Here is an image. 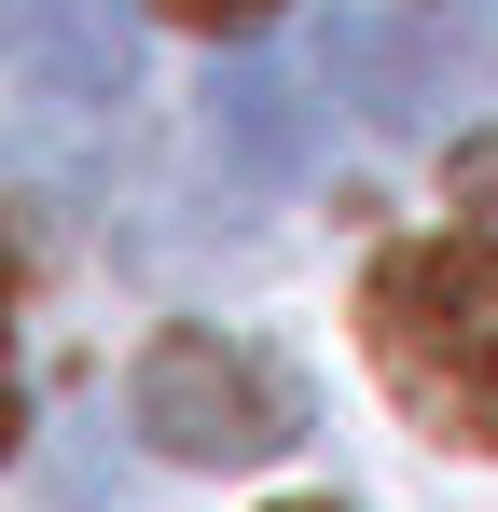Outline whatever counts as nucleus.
<instances>
[{"mask_svg":"<svg viewBox=\"0 0 498 512\" xmlns=\"http://www.w3.org/2000/svg\"><path fill=\"white\" fill-rule=\"evenodd\" d=\"M360 346L443 443L498 457V236H415L360 277Z\"/></svg>","mask_w":498,"mask_h":512,"instance_id":"1","label":"nucleus"},{"mask_svg":"<svg viewBox=\"0 0 498 512\" xmlns=\"http://www.w3.org/2000/svg\"><path fill=\"white\" fill-rule=\"evenodd\" d=\"M0 56L42 125H111L139 84V0H0Z\"/></svg>","mask_w":498,"mask_h":512,"instance_id":"4","label":"nucleus"},{"mask_svg":"<svg viewBox=\"0 0 498 512\" xmlns=\"http://www.w3.org/2000/svg\"><path fill=\"white\" fill-rule=\"evenodd\" d=\"M319 70L374 125H429V111H457V97L498 84V14L485 0H415V14H374V0H346L319 28Z\"/></svg>","mask_w":498,"mask_h":512,"instance_id":"3","label":"nucleus"},{"mask_svg":"<svg viewBox=\"0 0 498 512\" xmlns=\"http://www.w3.org/2000/svg\"><path fill=\"white\" fill-rule=\"evenodd\" d=\"M291 512H332V499H291Z\"/></svg>","mask_w":498,"mask_h":512,"instance_id":"7","label":"nucleus"},{"mask_svg":"<svg viewBox=\"0 0 498 512\" xmlns=\"http://www.w3.org/2000/svg\"><path fill=\"white\" fill-rule=\"evenodd\" d=\"M443 194H457V208H471V222L498 236V125H485V139H457V153H443Z\"/></svg>","mask_w":498,"mask_h":512,"instance_id":"5","label":"nucleus"},{"mask_svg":"<svg viewBox=\"0 0 498 512\" xmlns=\"http://www.w3.org/2000/svg\"><path fill=\"white\" fill-rule=\"evenodd\" d=\"M180 28H208V42H249V28H277V0H153Z\"/></svg>","mask_w":498,"mask_h":512,"instance_id":"6","label":"nucleus"},{"mask_svg":"<svg viewBox=\"0 0 498 512\" xmlns=\"http://www.w3.org/2000/svg\"><path fill=\"white\" fill-rule=\"evenodd\" d=\"M125 429L180 457V471H249V457H277L291 443V374L263 360V346L208 333V319H180V333L139 346V374H125Z\"/></svg>","mask_w":498,"mask_h":512,"instance_id":"2","label":"nucleus"}]
</instances>
